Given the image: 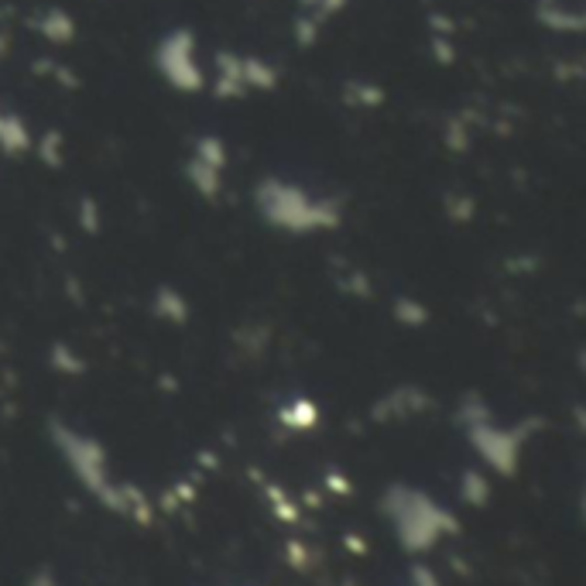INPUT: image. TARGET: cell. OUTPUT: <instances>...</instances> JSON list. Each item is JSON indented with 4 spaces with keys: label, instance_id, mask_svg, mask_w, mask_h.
I'll list each match as a JSON object with an SVG mask.
<instances>
[{
    "label": "cell",
    "instance_id": "6da1fadb",
    "mask_svg": "<svg viewBox=\"0 0 586 586\" xmlns=\"http://www.w3.org/2000/svg\"><path fill=\"white\" fill-rule=\"evenodd\" d=\"M161 66L169 69V76L176 82H185V87L200 79V69H195V63H192V38L185 32L169 35V42L161 45Z\"/></svg>",
    "mask_w": 586,
    "mask_h": 586
},
{
    "label": "cell",
    "instance_id": "7a4b0ae2",
    "mask_svg": "<svg viewBox=\"0 0 586 586\" xmlns=\"http://www.w3.org/2000/svg\"><path fill=\"white\" fill-rule=\"evenodd\" d=\"M42 27L52 38H69V18H63V14H52L48 21H42Z\"/></svg>",
    "mask_w": 586,
    "mask_h": 586
}]
</instances>
